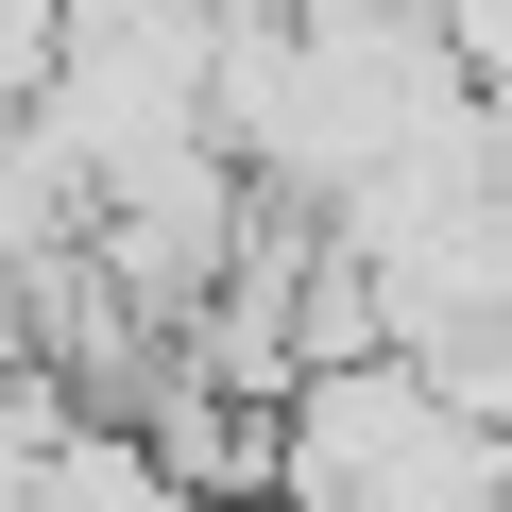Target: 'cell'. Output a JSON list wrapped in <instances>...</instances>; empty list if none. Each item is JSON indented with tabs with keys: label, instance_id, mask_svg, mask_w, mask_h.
<instances>
[{
	"label": "cell",
	"instance_id": "obj_1",
	"mask_svg": "<svg viewBox=\"0 0 512 512\" xmlns=\"http://www.w3.org/2000/svg\"><path fill=\"white\" fill-rule=\"evenodd\" d=\"M291 427L256 444L308 495H512V427H478L410 342H342V359H291L274 376Z\"/></svg>",
	"mask_w": 512,
	"mask_h": 512
}]
</instances>
